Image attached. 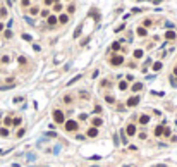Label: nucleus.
<instances>
[{"label":"nucleus","instance_id":"1","mask_svg":"<svg viewBox=\"0 0 177 167\" xmlns=\"http://www.w3.org/2000/svg\"><path fill=\"white\" fill-rule=\"evenodd\" d=\"M65 129H67V131H76L77 129V122L74 119H69L67 122H65Z\"/></svg>","mask_w":177,"mask_h":167},{"label":"nucleus","instance_id":"2","mask_svg":"<svg viewBox=\"0 0 177 167\" xmlns=\"http://www.w3.org/2000/svg\"><path fill=\"white\" fill-rule=\"evenodd\" d=\"M53 119H55V122H58V124H60V122H64V112L62 110H53Z\"/></svg>","mask_w":177,"mask_h":167},{"label":"nucleus","instance_id":"3","mask_svg":"<svg viewBox=\"0 0 177 167\" xmlns=\"http://www.w3.org/2000/svg\"><path fill=\"white\" fill-rule=\"evenodd\" d=\"M122 62H124L122 55H114L112 59H110V64H112V66H120Z\"/></svg>","mask_w":177,"mask_h":167},{"label":"nucleus","instance_id":"4","mask_svg":"<svg viewBox=\"0 0 177 167\" xmlns=\"http://www.w3.org/2000/svg\"><path fill=\"white\" fill-rule=\"evenodd\" d=\"M124 133H127L129 136H134V134H136V126H134V124H129V126L126 128V131H124Z\"/></svg>","mask_w":177,"mask_h":167},{"label":"nucleus","instance_id":"5","mask_svg":"<svg viewBox=\"0 0 177 167\" xmlns=\"http://www.w3.org/2000/svg\"><path fill=\"white\" fill-rule=\"evenodd\" d=\"M139 103V97H131L129 100H127V105L129 107H134V105H138Z\"/></svg>","mask_w":177,"mask_h":167},{"label":"nucleus","instance_id":"6","mask_svg":"<svg viewBox=\"0 0 177 167\" xmlns=\"http://www.w3.org/2000/svg\"><path fill=\"white\" fill-rule=\"evenodd\" d=\"M88 136H90V138H96L98 136V129L96 128H90V129H88Z\"/></svg>","mask_w":177,"mask_h":167},{"label":"nucleus","instance_id":"7","mask_svg":"<svg viewBox=\"0 0 177 167\" xmlns=\"http://www.w3.org/2000/svg\"><path fill=\"white\" fill-rule=\"evenodd\" d=\"M175 36H177V34H175V33H174L172 29L165 33V38H167V40H175Z\"/></svg>","mask_w":177,"mask_h":167},{"label":"nucleus","instance_id":"8","mask_svg":"<svg viewBox=\"0 0 177 167\" xmlns=\"http://www.w3.org/2000/svg\"><path fill=\"white\" fill-rule=\"evenodd\" d=\"M47 23H48L50 26H53V24H57V17H55V16H48V21H47Z\"/></svg>","mask_w":177,"mask_h":167},{"label":"nucleus","instance_id":"9","mask_svg":"<svg viewBox=\"0 0 177 167\" xmlns=\"http://www.w3.org/2000/svg\"><path fill=\"white\" fill-rule=\"evenodd\" d=\"M139 122H141V124H148L150 117H148V115H141V117H139Z\"/></svg>","mask_w":177,"mask_h":167},{"label":"nucleus","instance_id":"10","mask_svg":"<svg viewBox=\"0 0 177 167\" xmlns=\"http://www.w3.org/2000/svg\"><path fill=\"white\" fill-rule=\"evenodd\" d=\"M162 133H163V128H162V124H160V126L155 128V136H160Z\"/></svg>","mask_w":177,"mask_h":167},{"label":"nucleus","instance_id":"11","mask_svg":"<svg viewBox=\"0 0 177 167\" xmlns=\"http://www.w3.org/2000/svg\"><path fill=\"white\" fill-rule=\"evenodd\" d=\"M141 88H143V84H141V83H134V84H132V91H139Z\"/></svg>","mask_w":177,"mask_h":167},{"label":"nucleus","instance_id":"12","mask_svg":"<svg viewBox=\"0 0 177 167\" xmlns=\"http://www.w3.org/2000/svg\"><path fill=\"white\" fill-rule=\"evenodd\" d=\"M58 21H60V23H62V24H67V21H69V17H67V16H65V14H62V16H60V17H58Z\"/></svg>","mask_w":177,"mask_h":167},{"label":"nucleus","instance_id":"13","mask_svg":"<svg viewBox=\"0 0 177 167\" xmlns=\"http://www.w3.org/2000/svg\"><path fill=\"white\" fill-rule=\"evenodd\" d=\"M0 136H4V138L9 136V131H7V128H2V129H0Z\"/></svg>","mask_w":177,"mask_h":167},{"label":"nucleus","instance_id":"14","mask_svg":"<svg viewBox=\"0 0 177 167\" xmlns=\"http://www.w3.org/2000/svg\"><path fill=\"white\" fill-rule=\"evenodd\" d=\"M134 57L136 59H141L143 57V50H134Z\"/></svg>","mask_w":177,"mask_h":167},{"label":"nucleus","instance_id":"15","mask_svg":"<svg viewBox=\"0 0 177 167\" xmlns=\"http://www.w3.org/2000/svg\"><path fill=\"white\" fill-rule=\"evenodd\" d=\"M153 69H155V71H160V69H162V62H155V64H153Z\"/></svg>","mask_w":177,"mask_h":167},{"label":"nucleus","instance_id":"16","mask_svg":"<svg viewBox=\"0 0 177 167\" xmlns=\"http://www.w3.org/2000/svg\"><path fill=\"white\" fill-rule=\"evenodd\" d=\"M101 122H103V121H101V119H98V117H96V119H93V124H95V128H96V126H101Z\"/></svg>","mask_w":177,"mask_h":167},{"label":"nucleus","instance_id":"17","mask_svg":"<svg viewBox=\"0 0 177 167\" xmlns=\"http://www.w3.org/2000/svg\"><path fill=\"white\" fill-rule=\"evenodd\" d=\"M138 34H139V36H146V29H144V28H139V29H138Z\"/></svg>","mask_w":177,"mask_h":167},{"label":"nucleus","instance_id":"18","mask_svg":"<svg viewBox=\"0 0 177 167\" xmlns=\"http://www.w3.org/2000/svg\"><path fill=\"white\" fill-rule=\"evenodd\" d=\"M79 34H81V26L76 28V31H74V38H79Z\"/></svg>","mask_w":177,"mask_h":167},{"label":"nucleus","instance_id":"19","mask_svg":"<svg viewBox=\"0 0 177 167\" xmlns=\"http://www.w3.org/2000/svg\"><path fill=\"white\" fill-rule=\"evenodd\" d=\"M31 38H33V36H31V34H28V33L23 34V40H26V41H31Z\"/></svg>","mask_w":177,"mask_h":167},{"label":"nucleus","instance_id":"20","mask_svg":"<svg viewBox=\"0 0 177 167\" xmlns=\"http://www.w3.org/2000/svg\"><path fill=\"white\" fill-rule=\"evenodd\" d=\"M119 48H120V43H119V41H115L114 45H112V50H115V52H117Z\"/></svg>","mask_w":177,"mask_h":167},{"label":"nucleus","instance_id":"21","mask_svg":"<svg viewBox=\"0 0 177 167\" xmlns=\"http://www.w3.org/2000/svg\"><path fill=\"white\" fill-rule=\"evenodd\" d=\"M9 60H10V59H9V55H4L2 59H0V62H2V64H7Z\"/></svg>","mask_w":177,"mask_h":167},{"label":"nucleus","instance_id":"22","mask_svg":"<svg viewBox=\"0 0 177 167\" xmlns=\"http://www.w3.org/2000/svg\"><path fill=\"white\" fill-rule=\"evenodd\" d=\"M119 88H120V90H126V88H127V83H126V81H120V83H119Z\"/></svg>","mask_w":177,"mask_h":167},{"label":"nucleus","instance_id":"23","mask_svg":"<svg viewBox=\"0 0 177 167\" xmlns=\"http://www.w3.org/2000/svg\"><path fill=\"white\" fill-rule=\"evenodd\" d=\"M79 78H81V74H77V76H74V78H72V79H71V81H69V84H74V83L77 81V79H79Z\"/></svg>","mask_w":177,"mask_h":167},{"label":"nucleus","instance_id":"24","mask_svg":"<svg viewBox=\"0 0 177 167\" xmlns=\"http://www.w3.org/2000/svg\"><path fill=\"white\" fill-rule=\"evenodd\" d=\"M53 10L60 12V10H62V5H60V4H55V5H53Z\"/></svg>","mask_w":177,"mask_h":167},{"label":"nucleus","instance_id":"25","mask_svg":"<svg viewBox=\"0 0 177 167\" xmlns=\"http://www.w3.org/2000/svg\"><path fill=\"white\" fill-rule=\"evenodd\" d=\"M4 122H5V126H10V124H12V119H10V117H5Z\"/></svg>","mask_w":177,"mask_h":167},{"label":"nucleus","instance_id":"26","mask_svg":"<svg viewBox=\"0 0 177 167\" xmlns=\"http://www.w3.org/2000/svg\"><path fill=\"white\" fill-rule=\"evenodd\" d=\"M4 36H5V38H10V36H12V31H10V29H7V31L4 33Z\"/></svg>","mask_w":177,"mask_h":167},{"label":"nucleus","instance_id":"27","mask_svg":"<svg viewBox=\"0 0 177 167\" xmlns=\"http://www.w3.org/2000/svg\"><path fill=\"white\" fill-rule=\"evenodd\" d=\"M107 102H108V103H114V102H115V98H114L112 95H108V97H107Z\"/></svg>","mask_w":177,"mask_h":167},{"label":"nucleus","instance_id":"28","mask_svg":"<svg viewBox=\"0 0 177 167\" xmlns=\"http://www.w3.org/2000/svg\"><path fill=\"white\" fill-rule=\"evenodd\" d=\"M31 14L36 16V14H38V7H31Z\"/></svg>","mask_w":177,"mask_h":167},{"label":"nucleus","instance_id":"29","mask_svg":"<svg viewBox=\"0 0 177 167\" xmlns=\"http://www.w3.org/2000/svg\"><path fill=\"white\" fill-rule=\"evenodd\" d=\"M143 24H144L146 28H150V24H151V21H150V19H144V21H143Z\"/></svg>","mask_w":177,"mask_h":167},{"label":"nucleus","instance_id":"30","mask_svg":"<svg viewBox=\"0 0 177 167\" xmlns=\"http://www.w3.org/2000/svg\"><path fill=\"white\" fill-rule=\"evenodd\" d=\"M165 28H167V29H168V31H170V29H172V28H174V23H167V24H165Z\"/></svg>","mask_w":177,"mask_h":167},{"label":"nucleus","instance_id":"31","mask_svg":"<svg viewBox=\"0 0 177 167\" xmlns=\"http://www.w3.org/2000/svg\"><path fill=\"white\" fill-rule=\"evenodd\" d=\"M12 124H16V126H19V124H21V119H19V117H16V119L12 121Z\"/></svg>","mask_w":177,"mask_h":167},{"label":"nucleus","instance_id":"32","mask_svg":"<svg viewBox=\"0 0 177 167\" xmlns=\"http://www.w3.org/2000/svg\"><path fill=\"white\" fill-rule=\"evenodd\" d=\"M24 133H26L24 129H19V131H17V138H21V136H24Z\"/></svg>","mask_w":177,"mask_h":167},{"label":"nucleus","instance_id":"33","mask_svg":"<svg viewBox=\"0 0 177 167\" xmlns=\"http://www.w3.org/2000/svg\"><path fill=\"white\" fill-rule=\"evenodd\" d=\"M33 50H34V52H40L41 47H40V45H33Z\"/></svg>","mask_w":177,"mask_h":167},{"label":"nucleus","instance_id":"34","mask_svg":"<svg viewBox=\"0 0 177 167\" xmlns=\"http://www.w3.org/2000/svg\"><path fill=\"white\" fill-rule=\"evenodd\" d=\"M153 95H158V97H163L165 93H163V91H153Z\"/></svg>","mask_w":177,"mask_h":167},{"label":"nucleus","instance_id":"35","mask_svg":"<svg viewBox=\"0 0 177 167\" xmlns=\"http://www.w3.org/2000/svg\"><path fill=\"white\" fill-rule=\"evenodd\" d=\"M74 10H76V7H74V4H71V5H69V12H74Z\"/></svg>","mask_w":177,"mask_h":167},{"label":"nucleus","instance_id":"36","mask_svg":"<svg viewBox=\"0 0 177 167\" xmlns=\"http://www.w3.org/2000/svg\"><path fill=\"white\" fill-rule=\"evenodd\" d=\"M58 152H60V145H57V147L53 148V153H58Z\"/></svg>","mask_w":177,"mask_h":167},{"label":"nucleus","instance_id":"37","mask_svg":"<svg viewBox=\"0 0 177 167\" xmlns=\"http://www.w3.org/2000/svg\"><path fill=\"white\" fill-rule=\"evenodd\" d=\"M17 60H19V64H26V59H24V57H19Z\"/></svg>","mask_w":177,"mask_h":167},{"label":"nucleus","instance_id":"38","mask_svg":"<svg viewBox=\"0 0 177 167\" xmlns=\"http://www.w3.org/2000/svg\"><path fill=\"white\" fill-rule=\"evenodd\" d=\"M62 59H64V57H62V55H57V57H55V62H60Z\"/></svg>","mask_w":177,"mask_h":167},{"label":"nucleus","instance_id":"39","mask_svg":"<svg viewBox=\"0 0 177 167\" xmlns=\"http://www.w3.org/2000/svg\"><path fill=\"white\" fill-rule=\"evenodd\" d=\"M24 19H26V21H28V24H34V23H33V19H31V17H24Z\"/></svg>","mask_w":177,"mask_h":167},{"label":"nucleus","instance_id":"40","mask_svg":"<svg viewBox=\"0 0 177 167\" xmlns=\"http://www.w3.org/2000/svg\"><path fill=\"white\" fill-rule=\"evenodd\" d=\"M0 31H4V24L2 23H0Z\"/></svg>","mask_w":177,"mask_h":167},{"label":"nucleus","instance_id":"41","mask_svg":"<svg viewBox=\"0 0 177 167\" xmlns=\"http://www.w3.org/2000/svg\"><path fill=\"white\" fill-rule=\"evenodd\" d=\"M174 72H175V74H177V67H174Z\"/></svg>","mask_w":177,"mask_h":167},{"label":"nucleus","instance_id":"42","mask_svg":"<svg viewBox=\"0 0 177 167\" xmlns=\"http://www.w3.org/2000/svg\"><path fill=\"white\" fill-rule=\"evenodd\" d=\"M124 167H131V165H124Z\"/></svg>","mask_w":177,"mask_h":167}]
</instances>
